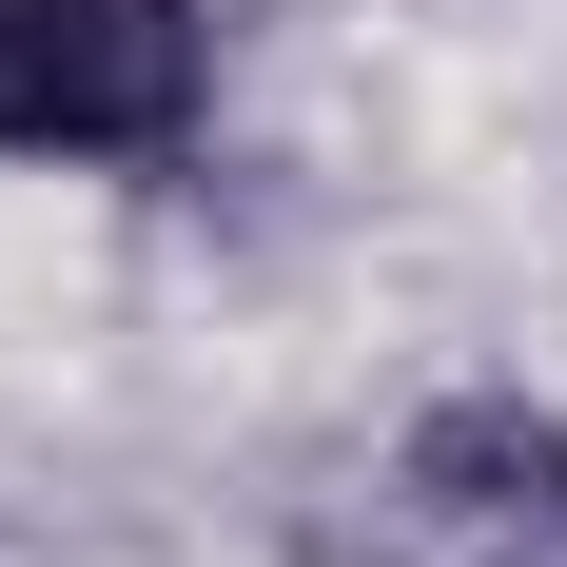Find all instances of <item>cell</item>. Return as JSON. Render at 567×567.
I'll use <instances>...</instances> for the list:
<instances>
[{"label": "cell", "mask_w": 567, "mask_h": 567, "mask_svg": "<svg viewBox=\"0 0 567 567\" xmlns=\"http://www.w3.org/2000/svg\"><path fill=\"white\" fill-rule=\"evenodd\" d=\"M216 137V0H0V157L176 176Z\"/></svg>", "instance_id": "obj_1"}, {"label": "cell", "mask_w": 567, "mask_h": 567, "mask_svg": "<svg viewBox=\"0 0 567 567\" xmlns=\"http://www.w3.org/2000/svg\"><path fill=\"white\" fill-rule=\"evenodd\" d=\"M431 567H567V470H548V489H509V509H451V528H431Z\"/></svg>", "instance_id": "obj_2"}, {"label": "cell", "mask_w": 567, "mask_h": 567, "mask_svg": "<svg viewBox=\"0 0 567 567\" xmlns=\"http://www.w3.org/2000/svg\"><path fill=\"white\" fill-rule=\"evenodd\" d=\"M0 567H40V548H20V528H0Z\"/></svg>", "instance_id": "obj_3"}]
</instances>
